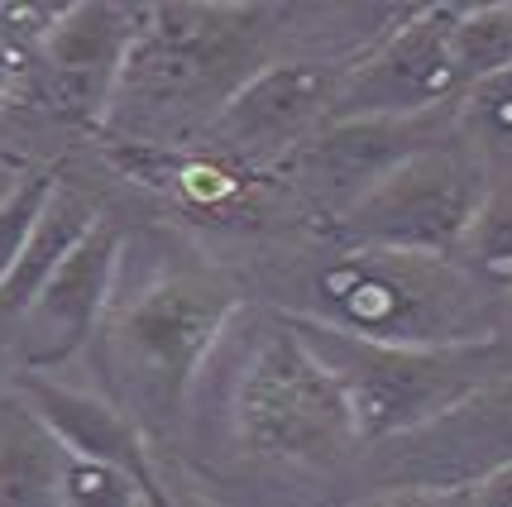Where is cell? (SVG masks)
<instances>
[{
    "label": "cell",
    "mask_w": 512,
    "mask_h": 507,
    "mask_svg": "<svg viewBox=\"0 0 512 507\" xmlns=\"http://www.w3.org/2000/svg\"><path fill=\"white\" fill-rule=\"evenodd\" d=\"M302 345L345 393L350 421L359 436L417 431L465 393V378L436 354H417L407 345L345 340L340 331H302Z\"/></svg>",
    "instance_id": "cell-1"
},
{
    "label": "cell",
    "mask_w": 512,
    "mask_h": 507,
    "mask_svg": "<svg viewBox=\"0 0 512 507\" xmlns=\"http://www.w3.org/2000/svg\"><path fill=\"white\" fill-rule=\"evenodd\" d=\"M240 426L273 455H326L355 431L345 393L292 335L268 340L240 378Z\"/></svg>",
    "instance_id": "cell-2"
},
{
    "label": "cell",
    "mask_w": 512,
    "mask_h": 507,
    "mask_svg": "<svg viewBox=\"0 0 512 507\" xmlns=\"http://www.w3.org/2000/svg\"><path fill=\"white\" fill-rule=\"evenodd\" d=\"M225 302L206 283L173 278L149 287L120 321H115V364L120 383L134 402L168 412L178 407L182 383L192 378V364L221 331Z\"/></svg>",
    "instance_id": "cell-3"
},
{
    "label": "cell",
    "mask_w": 512,
    "mask_h": 507,
    "mask_svg": "<svg viewBox=\"0 0 512 507\" xmlns=\"http://www.w3.org/2000/svg\"><path fill=\"white\" fill-rule=\"evenodd\" d=\"M479 168L450 149H426L355 206V230L383 249H450L479 221Z\"/></svg>",
    "instance_id": "cell-4"
},
{
    "label": "cell",
    "mask_w": 512,
    "mask_h": 507,
    "mask_svg": "<svg viewBox=\"0 0 512 507\" xmlns=\"http://www.w3.org/2000/svg\"><path fill=\"white\" fill-rule=\"evenodd\" d=\"M326 292L340 316L364 335H455L460 297L455 283L436 268L402 254L398 264L383 268H340L326 278Z\"/></svg>",
    "instance_id": "cell-5"
},
{
    "label": "cell",
    "mask_w": 512,
    "mask_h": 507,
    "mask_svg": "<svg viewBox=\"0 0 512 507\" xmlns=\"http://www.w3.org/2000/svg\"><path fill=\"white\" fill-rule=\"evenodd\" d=\"M436 120L431 115H355L340 120L307 149V182L331 201H364L383 187L402 163L431 149Z\"/></svg>",
    "instance_id": "cell-6"
},
{
    "label": "cell",
    "mask_w": 512,
    "mask_h": 507,
    "mask_svg": "<svg viewBox=\"0 0 512 507\" xmlns=\"http://www.w3.org/2000/svg\"><path fill=\"white\" fill-rule=\"evenodd\" d=\"M331 96V67L316 63H283L259 72L249 87H240L211 120V149L225 158H264L288 134H297L321 101Z\"/></svg>",
    "instance_id": "cell-7"
},
{
    "label": "cell",
    "mask_w": 512,
    "mask_h": 507,
    "mask_svg": "<svg viewBox=\"0 0 512 507\" xmlns=\"http://www.w3.org/2000/svg\"><path fill=\"white\" fill-rule=\"evenodd\" d=\"M115 230L96 225L87 240L67 254V264L53 273V283L39 292V302L24 311V359L29 364H58L77 350L91 331V316L111 287Z\"/></svg>",
    "instance_id": "cell-8"
},
{
    "label": "cell",
    "mask_w": 512,
    "mask_h": 507,
    "mask_svg": "<svg viewBox=\"0 0 512 507\" xmlns=\"http://www.w3.org/2000/svg\"><path fill=\"white\" fill-rule=\"evenodd\" d=\"M460 82L450 63V24H412L369 63V72L355 82V96H364L369 115H417V106L441 101Z\"/></svg>",
    "instance_id": "cell-9"
},
{
    "label": "cell",
    "mask_w": 512,
    "mask_h": 507,
    "mask_svg": "<svg viewBox=\"0 0 512 507\" xmlns=\"http://www.w3.org/2000/svg\"><path fill=\"white\" fill-rule=\"evenodd\" d=\"M96 225L101 221H96L91 197L72 192V187H58L53 201L44 206L39 225H34L29 244H24L15 273L0 283V316H20V311L34 307V302H39V292L53 283V273L67 264V254L87 240Z\"/></svg>",
    "instance_id": "cell-10"
},
{
    "label": "cell",
    "mask_w": 512,
    "mask_h": 507,
    "mask_svg": "<svg viewBox=\"0 0 512 507\" xmlns=\"http://www.w3.org/2000/svg\"><path fill=\"white\" fill-rule=\"evenodd\" d=\"M63 445L20 397H0V507H53Z\"/></svg>",
    "instance_id": "cell-11"
},
{
    "label": "cell",
    "mask_w": 512,
    "mask_h": 507,
    "mask_svg": "<svg viewBox=\"0 0 512 507\" xmlns=\"http://www.w3.org/2000/svg\"><path fill=\"white\" fill-rule=\"evenodd\" d=\"M24 397L39 412V421L58 436L63 450H77L82 460L111 464V469H134L139 464L130 426L115 417L106 402H96L87 393H72V388H58V383H39V378L24 383Z\"/></svg>",
    "instance_id": "cell-12"
},
{
    "label": "cell",
    "mask_w": 512,
    "mask_h": 507,
    "mask_svg": "<svg viewBox=\"0 0 512 507\" xmlns=\"http://www.w3.org/2000/svg\"><path fill=\"white\" fill-rule=\"evenodd\" d=\"M120 58V24L106 5H77L63 10V20L48 34V67L67 72H111Z\"/></svg>",
    "instance_id": "cell-13"
},
{
    "label": "cell",
    "mask_w": 512,
    "mask_h": 507,
    "mask_svg": "<svg viewBox=\"0 0 512 507\" xmlns=\"http://www.w3.org/2000/svg\"><path fill=\"white\" fill-rule=\"evenodd\" d=\"M450 63L460 82H484L512 67V5H489L450 24Z\"/></svg>",
    "instance_id": "cell-14"
},
{
    "label": "cell",
    "mask_w": 512,
    "mask_h": 507,
    "mask_svg": "<svg viewBox=\"0 0 512 507\" xmlns=\"http://www.w3.org/2000/svg\"><path fill=\"white\" fill-rule=\"evenodd\" d=\"M53 173H29L10 192V197L0 201V283L15 273V264H20L24 244H29V235H34V225H39V216H44V206L53 201Z\"/></svg>",
    "instance_id": "cell-15"
},
{
    "label": "cell",
    "mask_w": 512,
    "mask_h": 507,
    "mask_svg": "<svg viewBox=\"0 0 512 507\" xmlns=\"http://www.w3.org/2000/svg\"><path fill=\"white\" fill-rule=\"evenodd\" d=\"M106 96V72H67V67H48L39 77V101L48 111L72 115V120H87Z\"/></svg>",
    "instance_id": "cell-16"
},
{
    "label": "cell",
    "mask_w": 512,
    "mask_h": 507,
    "mask_svg": "<svg viewBox=\"0 0 512 507\" xmlns=\"http://www.w3.org/2000/svg\"><path fill=\"white\" fill-rule=\"evenodd\" d=\"M67 503L72 507H130V479L111 464L77 460L67 469Z\"/></svg>",
    "instance_id": "cell-17"
},
{
    "label": "cell",
    "mask_w": 512,
    "mask_h": 507,
    "mask_svg": "<svg viewBox=\"0 0 512 507\" xmlns=\"http://www.w3.org/2000/svg\"><path fill=\"white\" fill-rule=\"evenodd\" d=\"M469 240H474V254L489 268H512V187L498 192V197L479 211Z\"/></svg>",
    "instance_id": "cell-18"
},
{
    "label": "cell",
    "mask_w": 512,
    "mask_h": 507,
    "mask_svg": "<svg viewBox=\"0 0 512 507\" xmlns=\"http://www.w3.org/2000/svg\"><path fill=\"white\" fill-rule=\"evenodd\" d=\"M474 106L489 115V125L498 134H512V67L474 82Z\"/></svg>",
    "instance_id": "cell-19"
},
{
    "label": "cell",
    "mask_w": 512,
    "mask_h": 507,
    "mask_svg": "<svg viewBox=\"0 0 512 507\" xmlns=\"http://www.w3.org/2000/svg\"><path fill=\"white\" fill-rule=\"evenodd\" d=\"M474 507H512V460L503 464V469H493V474L479 479Z\"/></svg>",
    "instance_id": "cell-20"
},
{
    "label": "cell",
    "mask_w": 512,
    "mask_h": 507,
    "mask_svg": "<svg viewBox=\"0 0 512 507\" xmlns=\"http://www.w3.org/2000/svg\"><path fill=\"white\" fill-rule=\"evenodd\" d=\"M484 412L493 417V426H498V436L512 445V383H498L489 397H484Z\"/></svg>",
    "instance_id": "cell-21"
},
{
    "label": "cell",
    "mask_w": 512,
    "mask_h": 507,
    "mask_svg": "<svg viewBox=\"0 0 512 507\" xmlns=\"http://www.w3.org/2000/svg\"><path fill=\"white\" fill-rule=\"evenodd\" d=\"M15 72H20V53H10V48L0 44V96H5V87H10Z\"/></svg>",
    "instance_id": "cell-22"
},
{
    "label": "cell",
    "mask_w": 512,
    "mask_h": 507,
    "mask_svg": "<svg viewBox=\"0 0 512 507\" xmlns=\"http://www.w3.org/2000/svg\"><path fill=\"white\" fill-rule=\"evenodd\" d=\"M383 507H436V498H426V493H402V498H393V503Z\"/></svg>",
    "instance_id": "cell-23"
},
{
    "label": "cell",
    "mask_w": 512,
    "mask_h": 507,
    "mask_svg": "<svg viewBox=\"0 0 512 507\" xmlns=\"http://www.w3.org/2000/svg\"><path fill=\"white\" fill-rule=\"evenodd\" d=\"M20 182H24V177H15V173H10V163H0V201L10 197V192H15Z\"/></svg>",
    "instance_id": "cell-24"
},
{
    "label": "cell",
    "mask_w": 512,
    "mask_h": 507,
    "mask_svg": "<svg viewBox=\"0 0 512 507\" xmlns=\"http://www.w3.org/2000/svg\"><path fill=\"white\" fill-rule=\"evenodd\" d=\"M508 316H512V302H508Z\"/></svg>",
    "instance_id": "cell-25"
}]
</instances>
